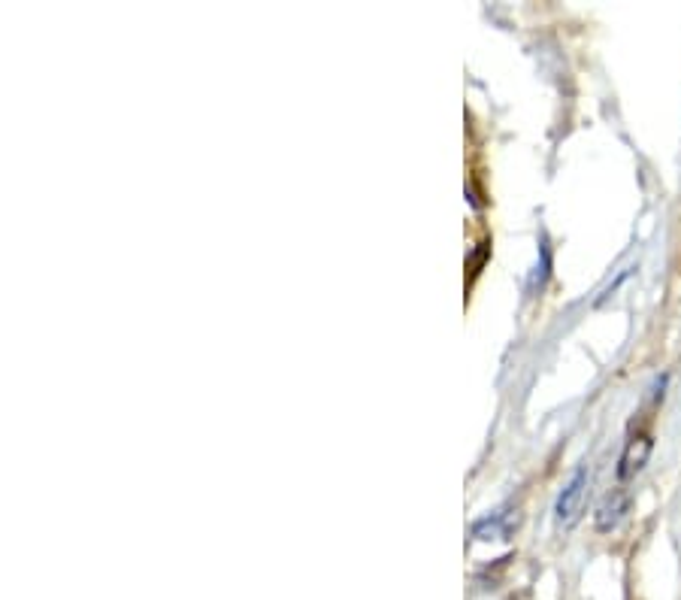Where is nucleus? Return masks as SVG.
I'll use <instances>...</instances> for the list:
<instances>
[{"mask_svg":"<svg viewBox=\"0 0 681 600\" xmlns=\"http://www.w3.org/2000/svg\"><path fill=\"white\" fill-rule=\"evenodd\" d=\"M588 479H591L588 467H579V470L573 473V479L566 482V488L560 491V497H557V507H554V516H557V522H560V525H573V522L579 519V510H582V500H585Z\"/></svg>","mask_w":681,"mask_h":600,"instance_id":"obj_1","label":"nucleus"},{"mask_svg":"<svg viewBox=\"0 0 681 600\" xmlns=\"http://www.w3.org/2000/svg\"><path fill=\"white\" fill-rule=\"evenodd\" d=\"M515 522H518V519H512L509 513H494V516L482 519V522L473 528V534H476L479 540H500V537H509V531H512Z\"/></svg>","mask_w":681,"mask_h":600,"instance_id":"obj_4","label":"nucleus"},{"mask_svg":"<svg viewBox=\"0 0 681 600\" xmlns=\"http://www.w3.org/2000/svg\"><path fill=\"white\" fill-rule=\"evenodd\" d=\"M630 510V494L624 491V488H615L603 504H600V510H597V528L600 531H612V528H618V522L624 519V513Z\"/></svg>","mask_w":681,"mask_h":600,"instance_id":"obj_2","label":"nucleus"},{"mask_svg":"<svg viewBox=\"0 0 681 600\" xmlns=\"http://www.w3.org/2000/svg\"><path fill=\"white\" fill-rule=\"evenodd\" d=\"M648 455H651V440L648 437H633L621 455V467H618V476L621 479H630L636 476L645 464H648Z\"/></svg>","mask_w":681,"mask_h":600,"instance_id":"obj_3","label":"nucleus"}]
</instances>
